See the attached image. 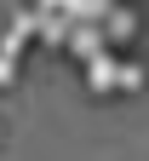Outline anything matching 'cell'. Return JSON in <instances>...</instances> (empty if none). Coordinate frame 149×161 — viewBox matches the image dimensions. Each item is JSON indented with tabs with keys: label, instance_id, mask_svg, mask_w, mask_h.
Here are the masks:
<instances>
[{
	"label": "cell",
	"instance_id": "obj_1",
	"mask_svg": "<svg viewBox=\"0 0 149 161\" xmlns=\"http://www.w3.org/2000/svg\"><path fill=\"white\" fill-rule=\"evenodd\" d=\"M138 80H143V69L115 64L109 52H98V58H92V86H98V92H109V86H138Z\"/></svg>",
	"mask_w": 149,
	"mask_h": 161
},
{
	"label": "cell",
	"instance_id": "obj_2",
	"mask_svg": "<svg viewBox=\"0 0 149 161\" xmlns=\"http://www.w3.org/2000/svg\"><path fill=\"white\" fill-rule=\"evenodd\" d=\"M69 52H75V58H86V64H92L98 52H109V35H103V23H92V17L69 23Z\"/></svg>",
	"mask_w": 149,
	"mask_h": 161
},
{
	"label": "cell",
	"instance_id": "obj_3",
	"mask_svg": "<svg viewBox=\"0 0 149 161\" xmlns=\"http://www.w3.org/2000/svg\"><path fill=\"white\" fill-rule=\"evenodd\" d=\"M52 6H63V12L75 17V23H80V17H92V23H103V17H109V12L120 6V0H52Z\"/></svg>",
	"mask_w": 149,
	"mask_h": 161
},
{
	"label": "cell",
	"instance_id": "obj_4",
	"mask_svg": "<svg viewBox=\"0 0 149 161\" xmlns=\"http://www.w3.org/2000/svg\"><path fill=\"white\" fill-rule=\"evenodd\" d=\"M103 35H109V40H132V35H138V17L126 12V6H115L109 17H103Z\"/></svg>",
	"mask_w": 149,
	"mask_h": 161
}]
</instances>
